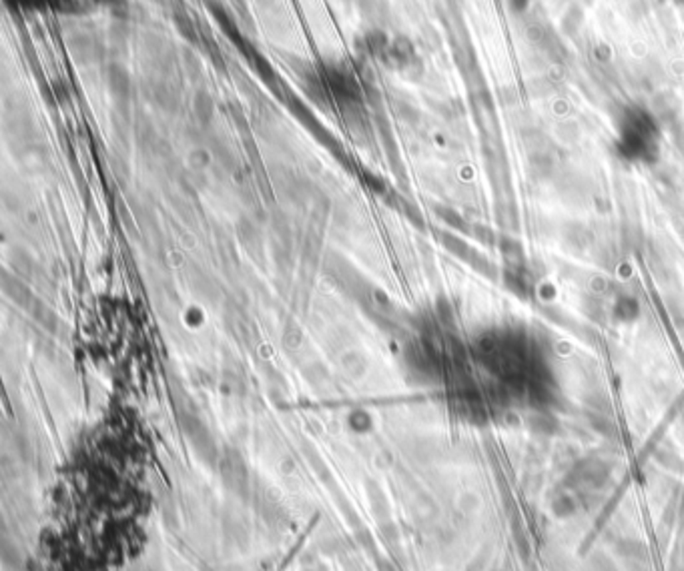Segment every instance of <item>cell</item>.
Wrapping results in <instances>:
<instances>
[{
	"mask_svg": "<svg viewBox=\"0 0 684 571\" xmlns=\"http://www.w3.org/2000/svg\"><path fill=\"white\" fill-rule=\"evenodd\" d=\"M654 143V125L646 115H632L622 128V145L632 150V155L648 153Z\"/></svg>",
	"mask_w": 684,
	"mask_h": 571,
	"instance_id": "1",
	"label": "cell"
}]
</instances>
